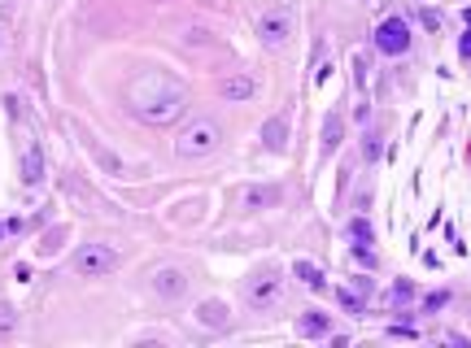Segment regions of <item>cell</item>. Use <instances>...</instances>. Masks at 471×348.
<instances>
[{"label":"cell","instance_id":"6da1fadb","mask_svg":"<svg viewBox=\"0 0 471 348\" xmlns=\"http://www.w3.org/2000/svg\"><path fill=\"white\" fill-rule=\"evenodd\" d=\"M188 96H184V83L170 78L166 70H140L131 83H127V109L136 113L140 122L149 126H166L184 113Z\"/></svg>","mask_w":471,"mask_h":348},{"label":"cell","instance_id":"7a4b0ae2","mask_svg":"<svg viewBox=\"0 0 471 348\" xmlns=\"http://www.w3.org/2000/svg\"><path fill=\"white\" fill-rule=\"evenodd\" d=\"M292 35H297V13H292V5H271V9H262V18H257V40H262L271 53L288 48Z\"/></svg>","mask_w":471,"mask_h":348},{"label":"cell","instance_id":"3957f363","mask_svg":"<svg viewBox=\"0 0 471 348\" xmlns=\"http://www.w3.org/2000/svg\"><path fill=\"white\" fill-rule=\"evenodd\" d=\"M223 140V131L218 122H209V118H197V122H188L179 131V140H175V157H184V161H197V157H209L218 148Z\"/></svg>","mask_w":471,"mask_h":348},{"label":"cell","instance_id":"277c9868","mask_svg":"<svg viewBox=\"0 0 471 348\" xmlns=\"http://www.w3.org/2000/svg\"><path fill=\"white\" fill-rule=\"evenodd\" d=\"M245 301L253 309H271V305H280L284 301V274L275 270V266H262V270H253L245 279Z\"/></svg>","mask_w":471,"mask_h":348},{"label":"cell","instance_id":"5b68a950","mask_svg":"<svg viewBox=\"0 0 471 348\" xmlns=\"http://www.w3.org/2000/svg\"><path fill=\"white\" fill-rule=\"evenodd\" d=\"M74 270L83 279H105L109 270H118V253H113L109 244H88L83 253L74 257Z\"/></svg>","mask_w":471,"mask_h":348},{"label":"cell","instance_id":"8992f818","mask_svg":"<svg viewBox=\"0 0 471 348\" xmlns=\"http://www.w3.org/2000/svg\"><path fill=\"white\" fill-rule=\"evenodd\" d=\"M376 48L388 53V57H401L406 48H410V26H406L401 18H384L376 26Z\"/></svg>","mask_w":471,"mask_h":348},{"label":"cell","instance_id":"52a82bcc","mask_svg":"<svg viewBox=\"0 0 471 348\" xmlns=\"http://www.w3.org/2000/svg\"><path fill=\"white\" fill-rule=\"evenodd\" d=\"M280 188H275V183H245V188H240L236 192V205L240 209H271V205H280Z\"/></svg>","mask_w":471,"mask_h":348},{"label":"cell","instance_id":"ba28073f","mask_svg":"<svg viewBox=\"0 0 471 348\" xmlns=\"http://www.w3.org/2000/svg\"><path fill=\"white\" fill-rule=\"evenodd\" d=\"M153 292H157V296H166V301H179V296L188 292V279H184V270H175V266H161V270H153Z\"/></svg>","mask_w":471,"mask_h":348},{"label":"cell","instance_id":"9c48e42d","mask_svg":"<svg viewBox=\"0 0 471 348\" xmlns=\"http://www.w3.org/2000/svg\"><path fill=\"white\" fill-rule=\"evenodd\" d=\"M253 88H257V83L249 74H227V78H218V96H223V101H249Z\"/></svg>","mask_w":471,"mask_h":348},{"label":"cell","instance_id":"30bf717a","mask_svg":"<svg viewBox=\"0 0 471 348\" xmlns=\"http://www.w3.org/2000/svg\"><path fill=\"white\" fill-rule=\"evenodd\" d=\"M197 322L209 326V331H227V326H232V318H227V305H223V301H201V305H197Z\"/></svg>","mask_w":471,"mask_h":348},{"label":"cell","instance_id":"8fae6325","mask_svg":"<svg viewBox=\"0 0 471 348\" xmlns=\"http://www.w3.org/2000/svg\"><path fill=\"white\" fill-rule=\"evenodd\" d=\"M262 144L271 148V153H284V148H288V118H284V113H275V118L262 126Z\"/></svg>","mask_w":471,"mask_h":348},{"label":"cell","instance_id":"7c38bea8","mask_svg":"<svg viewBox=\"0 0 471 348\" xmlns=\"http://www.w3.org/2000/svg\"><path fill=\"white\" fill-rule=\"evenodd\" d=\"M44 179V153H40V144H31L26 148V157H22V183L26 188H35Z\"/></svg>","mask_w":471,"mask_h":348},{"label":"cell","instance_id":"4fadbf2b","mask_svg":"<svg viewBox=\"0 0 471 348\" xmlns=\"http://www.w3.org/2000/svg\"><path fill=\"white\" fill-rule=\"evenodd\" d=\"M410 301H415V283H410V279H397V283L384 292V309H406Z\"/></svg>","mask_w":471,"mask_h":348},{"label":"cell","instance_id":"5bb4252c","mask_svg":"<svg viewBox=\"0 0 471 348\" xmlns=\"http://www.w3.org/2000/svg\"><path fill=\"white\" fill-rule=\"evenodd\" d=\"M292 274H297V279H301V283L310 288V292H323V270L314 266V261H305V257H301L297 266H292Z\"/></svg>","mask_w":471,"mask_h":348},{"label":"cell","instance_id":"9a60e30c","mask_svg":"<svg viewBox=\"0 0 471 348\" xmlns=\"http://www.w3.org/2000/svg\"><path fill=\"white\" fill-rule=\"evenodd\" d=\"M297 331L305 340H323V335H328V318H323V313H305V318L297 322Z\"/></svg>","mask_w":471,"mask_h":348},{"label":"cell","instance_id":"2e32d148","mask_svg":"<svg viewBox=\"0 0 471 348\" xmlns=\"http://www.w3.org/2000/svg\"><path fill=\"white\" fill-rule=\"evenodd\" d=\"M18 335V309H13L9 301H0V344Z\"/></svg>","mask_w":471,"mask_h":348},{"label":"cell","instance_id":"e0dca14e","mask_svg":"<svg viewBox=\"0 0 471 348\" xmlns=\"http://www.w3.org/2000/svg\"><path fill=\"white\" fill-rule=\"evenodd\" d=\"M345 235H349L353 244H371V240H376V231H371L367 218H353V222H345Z\"/></svg>","mask_w":471,"mask_h":348},{"label":"cell","instance_id":"ac0fdd59","mask_svg":"<svg viewBox=\"0 0 471 348\" xmlns=\"http://www.w3.org/2000/svg\"><path fill=\"white\" fill-rule=\"evenodd\" d=\"M92 157H96V161H101V165H105V170H109V174H122V161H118V157H113V153H109V148H101V144H96V140H92Z\"/></svg>","mask_w":471,"mask_h":348},{"label":"cell","instance_id":"d6986e66","mask_svg":"<svg viewBox=\"0 0 471 348\" xmlns=\"http://www.w3.org/2000/svg\"><path fill=\"white\" fill-rule=\"evenodd\" d=\"M336 135H340V113H332L328 126H323V153H332V148H336Z\"/></svg>","mask_w":471,"mask_h":348},{"label":"cell","instance_id":"ffe728a7","mask_svg":"<svg viewBox=\"0 0 471 348\" xmlns=\"http://www.w3.org/2000/svg\"><path fill=\"white\" fill-rule=\"evenodd\" d=\"M336 301H340V309L362 313V296H358V292H345V288H340V292H336Z\"/></svg>","mask_w":471,"mask_h":348},{"label":"cell","instance_id":"44dd1931","mask_svg":"<svg viewBox=\"0 0 471 348\" xmlns=\"http://www.w3.org/2000/svg\"><path fill=\"white\" fill-rule=\"evenodd\" d=\"M353 257H358V261H362L367 270H376V253H371L367 244H353Z\"/></svg>","mask_w":471,"mask_h":348},{"label":"cell","instance_id":"7402d4cb","mask_svg":"<svg viewBox=\"0 0 471 348\" xmlns=\"http://www.w3.org/2000/svg\"><path fill=\"white\" fill-rule=\"evenodd\" d=\"M445 305H449V292H432L424 301V309H445Z\"/></svg>","mask_w":471,"mask_h":348},{"label":"cell","instance_id":"603a6c76","mask_svg":"<svg viewBox=\"0 0 471 348\" xmlns=\"http://www.w3.org/2000/svg\"><path fill=\"white\" fill-rule=\"evenodd\" d=\"M424 26H428V31H441V18H436V13L428 9V13H424Z\"/></svg>","mask_w":471,"mask_h":348},{"label":"cell","instance_id":"cb8c5ba5","mask_svg":"<svg viewBox=\"0 0 471 348\" xmlns=\"http://www.w3.org/2000/svg\"><path fill=\"white\" fill-rule=\"evenodd\" d=\"M458 53H463V57H467V61H471V31H467V35H463V40H458Z\"/></svg>","mask_w":471,"mask_h":348},{"label":"cell","instance_id":"d4e9b609","mask_svg":"<svg viewBox=\"0 0 471 348\" xmlns=\"http://www.w3.org/2000/svg\"><path fill=\"white\" fill-rule=\"evenodd\" d=\"M5 231H9V226H5V222H0V235H5Z\"/></svg>","mask_w":471,"mask_h":348}]
</instances>
